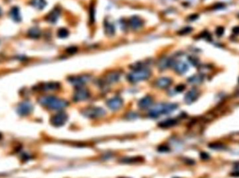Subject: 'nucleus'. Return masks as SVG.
<instances>
[{
  "label": "nucleus",
  "instance_id": "9b49d317",
  "mask_svg": "<svg viewBox=\"0 0 239 178\" xmlns=\"http://www.w3.org/2000/svg\"><path fill=\"white\" fill-rule=\"evenodd\" d=\"M199 97V92L196 89H192L188 91L185 96V102L187 104H192Z\"/></svg>",
  "mask_w": 239,
  "mask_h": 178
},
{
  "label": "nucleus",
  "instance_id": "f8f14e48",
  "mask_svg": "<svg viewBox=\"0 0 239 178\" xmlns=\"http://www.w3.org/2000/svg\"><path fill=\"white\" fill-rule=\"evenodd\" d=\"M173 66L174 67L175 72L178 74H180V75L185 73L188 70V65L187 63H185L184 61H181L174 62Z\"/></svg>",
  "mask_w": 239,
  "mask_h": 178
},
{
  "label": "nucleus",
  "instance_id": "4be33fe9",
  "mask_svg": "<svg viewBox=\"0 0 239 178\" xmlns=\"http://www.w3.org/2000/svg\"><path fill=\"white\" fill-rule=\"evenodd\" d=\"M188 81L190 83H192V84H198V83H201L202 81V78L200 75H194L192 77H190L189 80H188Z\"/></svg>",
  "mask_w": 239,
  "mask_h": 178
},
{
  "label": "nucleus",
  "instance_id": "9d476101",
  "mask_svg": "<svg viewBox=\"0 0 239 178\" xmlns=\"http://www.w3.org/2000/svg\"><path fill=\"white\" fill-rule=\"evenodd\" d=\"M129 23L132 29L138 30L143 27V22L141 17L139 16H132L129 19Z\"/></svg>",
  "mask_w": 239,
  "mask_h": 178
},
{
  "label": "nucleus",
  "instance_id": "f257e3e1",
  "mask_svg": "<svg viewBox=\"0 0 239 178\" xmlns=\"http://www.w3.org/2000/svg\"><path fill=\"white\" fill-rule=\"evenodd\" d=\"M178 105L174 103H162L155 106L151 111L149 115L151 118H156L161 114H168L172 113L177 109Z\"/></svg>",
  "mask_w": 239,
  "mask_h": 178
},
{
  "label": "nucleus",
  "instance_id": "6ab92c4d",
  "mask_svg": "<svg viewBox=\"0 0 239 178\" xmlns=\"http://www.w3.org/2000/svg\"><path fill=\"white\" fill-rule=\"evenodd\" d=\"M31 4L37 9L41 10L45 6L46 2L45 0H32Z\"/></svg>",
  "mask_w": 239,
  "mask_h": 178
},
{
  "label": "nucleus",
  "instance_id": "f704fd0d",
  "mask_svg": "<svg viewBox=\"0 0 239 178\" xmlns=\"http://www.w3.org/2000/svg\"><path fill=\"white\" fill-rule=\"evenodd\" d=\"M233 32L234 34H239V27H234L233 29Z\"/></svg>",
  "mask_w": 239,
  "mask_h": 178
},
{
  "label": "nucleus",
  "instance_id": "5701e85b",
  "mask_svg": "<svg viewBox=\"0 0 239 178\" xmlns=\"http://www.w3.org/2000/svg\"><path fill=\"white\" fill-rule=\"evenodd\" d=\"M69 31L65 28H61L57 32V35L60 39H65L69 35Z\"/></svg>",
  "mask_w": 239,
  "mask_h": 178
},
{
  "label": "nucleus",
  "instance_id": "423d86ee",
  "mask_svg": "<svg viewBox=\"0 0 239 178\" xmlns=\"http://www.w3.org/2000/svg\"><path fill=\"white\" fill-rule=\"evenodd\" d=\"M90 95V93L87 89L78 88L74 93L73 98L75 102H80L88 100Z\"/></svg>",
  "mask_w": 239,
  "mask_h": 178
},
{
  "label": "nucleus",
  "instance_id": "7ed1b4c3",
  "mask_svg": "<svg viewBox=\"0 0 239 178\" xmlns=\"http://www.w3.org/2000/svg\"><path fill=\"white\" fill-rule=\"evenodd\" d=\"M151 75V71L146 68L135 70L127 75L128 80L132 83H137L139 81L146 80Z\"/></svg>",
  "mask_w": 239,
  "mask_h": 178
},
{
  "label": "nucleus",
  "instance_id": "7c9ffc66",
  "mask_svg": "<svg viewBox=\"0 0 239 178\" xmlns=\"http://www.w3.org/2000/svg\"><path fill=\"white\" fill-rule=\"evenodd\" d=\"M200 157L203 160H207L210 158V156L208 154L206 153V152H202L200 154Z\"/></svg>",
  "mask_w": 239,
  "mask_h": 178
},
{
  "label": "nucleus",
  "instance_id": "c756f323",
  "mask_svg": "<svg viewBox=\"0 0 239 178\" xmlns=\"http://www.w3.org/2000/svg\"><path fill=\"white\" fill-rule=\"evenodd\" d=\"M224 32H225V29L223 27H218L216 29V34H217L218 36H221L222 35Z\"/></svg>",
  "mask_w": 239,
  "mask_h": 178
},
{
  "label": "nucleus",
  "instance_id": "2f4dec72",
  "mask_svg": "<svg viewBox=\"0 0 239 178\" xmlns=\"http://www.w3.org/2000/svg\"><path fill=\"white\" fill-rule=\"evenodd\" d=\"M185 85L180 84V85L176 86V88H175V90H176L178 92H182V91H183L185 90Z\"/></svg>",
  "mask_w": 239,
  "mask_h": 178
},
{
  "label": "nucleus",
  "instance_id": "4468645a",
  "mask_svg": "<svg viewBox=\"0 0 239 178\" xmlns=\"http://www.w3.org/2000/svg\"><path fill=\"white\" fill-rule=\"evenodd\" d=\"M104 32H105L106 34L108 35V36H112L115 34L116 32V28L114 24L111 22L109 20H105L104 24Z\"/></svg>",
  "mask_w": 239,
  "mask_h": 178
},
{
  "label": "nucleus",
  "instance_id": "0eeeda50",
  "mask_svg": "<svg viewBox=\"0 0 239 178\" xmlns=\"http://www.w3.org/2000/svg\"><path fill=\"white\" fill-rule=\"evenodd\" d=\"M67 115L64 112H60L53 116L52 118V124L55 127H61L64 125L67 121Z\"/></svg>",
  "mask_w": 239,
  "mask_h": 178
},
{
  "label": "nucleus",
  "instance_id": "a878e982",
  "mask_svg": "<svg viewBox=\"0 0 239 178\" xmlns=\"http://www.w3.org/2000/svg\"><path fill=\"white\" fill-rule=\"evenodd\" d=\"M95 8H94L93 5H91L90 6V22H94V20H95Z\"/></svg>",
  "mask_w": 239,
  "mask_h": 178
},
{
  "label": "nucleus",
  "instance_id": "2eb2a0df",
  "mask_svg": "<svg viewBox=\"0 0 239 178\" xmlns=\"http://www.w3.org/2000/svg\"><path fill=\"white\" fill-rule=\"evenodd\" d=\"M172 80L169 77H162L156 81V86L159 88H167L171 84Z\"/></svg>",
  "mask_w": 239,
  "mask_h": 178
},
{
  "label": "nucleus",
  "instance_id": "ddd939ff",
  "mask_svg": "<svg viewBox=\"0 0 239 178\" xmlns=\"http://www.w3.org/2000/svg\"><path fill=\"white\" fill-rule=\"evenodd\" d=\"M152 102H153V100L151 96L146 95L139 100L138 105L140 108L145 109L150 107L152 105Z\"/></svg>",
  "mask_w": 239,
  "mask_h": 178
},
{
  "label": "nucleus",
  "instance_id": "1a4fd4ad",
  "mask_svg": "<svg viewBox=\"0 0 239 178\" xmlns=\"http://www.w3.org/2000/svg\"><path fill=\"white\" fill-rule=\"evenodd\" d=\"M174 61L167 57H162L159 58L158 61V68L161 70H164L169 68L170 66H173Z\"/></svg>",
  "mask_w": 239,
  "mask_h": 178
},
{
  "label": "nucleus",
  "instance_id": "c85d7f7f",
  "mask_svg": "<svg viewBox=\"0 0 239 178\" xmlns=\"http://www.w3.org/2000/svg\"><path fill=\"white\" fill-rule=\"evenodd\" d=\"M67 52L69 53V54H74V53H76V52H77V47H73V46L69 47L68 49L67 50Z\"/></svg>",
  "mask_w": 239,
  "mask_h": 178
},
{
  "label": "nucleus",
  "instance_id": "72a5a7b5",
  "mask_svg": "<svg viewBox=\"0 0 239 178\" xmlns=\"http://www.w3.org/2000/svg\"><path fill=\"white\" fill-rule=\"evenodd\" d=\"M210 147H212V148H214V149H220L222 147V146H221V145H219V144H212V146H210Z\"/></svg>",
  "mask_w": 239,
  "mask_h": 178
},
{
  "label": "nucleus",
  "instance_id": "20e7f679",
  "mask_svg": "<svg viewBox=\"0 0 239 178\" xmlns=\"http://www.w3.org/2000/svg\"><path fill=\"white\" fill-rule=\"evenodd\" d=\"M84 116L90 118H99L105 116L106 111L104 109L101 107H96V106H90L85 108L82 111Z\"/></svg>",
  "mask_w": 239,
  "mask_h": 178
},
{
  "label": "nucleus",
  "instance_id": "393cba45",
  "mask_svg": "<svg viewBox=\"0 0 239 178\" xmlns=\"http://www.w3.org/2000/svg\"><path fill=\"white\" fill-rule=\"evenodd\" d=\"M143 159V158H141V157H131V158H130V157H128V158L124 159L123 160V161L124 163H129V164H130V163H136V162H138V161H141Z\"/></svg>",
  "mask_w": 239,
  "mask_h": 178
},
{
  "label": "nucleus",
  "instance_id": "cd10ccee",
  "mask_svg": "<svg viewBox=\"0 0 239 178\" xmlns=\"http://www.w3.org/2000/svg\"><path fill=\"white\" fill-rule=\"evenodd\" d=\"M189 61H190V62L194 65H197L198 63H199V60H198V58L194 57H189Z\"/></svg>",
  "mask_w": 239,
  "mask_h": 178
},
{
  "label": "nucleus",
  "instance_id": "a211bd4d",
  "mask_svg": "<svg viewBox=\"0 0 239 178\" xmlns=\"http://www.w3.org/2000/svg\"><path fill=\"white\" fill-rule=\"evenodd\" d=\"M175 124H176V121L175 119H168V120L161 122L158 125L162 128H169L175 125Z\"/></svg>",
  "mask_w": 239,
  "mask_h": 178
},
{
  "label": "nucleus",
  "instance_id": "f03ea898",
  "mask_svg": "<svg viewBox=\"0 0 239 178\" xmlns=\"http://www.w3.org/2000/svg\"><path fill=\"white\" fill-rule=\"evenodd\" d=\"M41 103L52 109H62L67 107L68 102L66 100H60L53 96H46L41 99Z\"/></svg>",
  "mask_w": 239,
  "mask_h": 178
},
{
  "label": "nucleus",
  "instance_id": "473e14b6",
  "mask_svg": "<svg viewBox=\"0 0 239 178\" xmlns=\"http://www.w3.org/2000/svg\"><path fill=\"white\" fill-rule=\"evenodd\" d=\"M159 150L160 152H167L169 150V148L166 146H162L159 147Z\"/></svg>",
  "mask_w": 239,
  "mask_h": 178
},
{
  "label": "nucleus",
  "instance_id": "6e6552de",
  "mask_svg": "<svg viewBox=\"0 0 239 178\" xmlns=\"http://www.w3.org/2000/svg\"><path fill=\"white\" fill-rule=\"evenodd\" d=\"M107 105L111 110L117 111L120 109L123 105V99L120 97H114L107 102Z\"/></svg>",
  "mask_w": 239,
  "mask_h": 178
},
{
  "label": "nucleus",
  "instance_id": "dca6fc26",
  "mask_svg": "<svg viewBox=\"0 0 239 178\" xmlns=\"http://www.w3.org/2000/svg\"><path fill=\"white\" fill-rule=\"evenodd\" d=\"M60 15V11L58 8H55L48 15L47 20L50 23H55L57 21Z\"/></svg>",
  "mask_w": 239,
  "mask_h": 178
},
{
  "label": "nucleus",
  "instance_id": "412c9836",
  "mask_svg": "<svg viewBox=\"0 0 239 178\" xmlns=\"http://www.w3.org/2000/svg\"><path fill=\"white\" fill-rule=\"evenodd\" d=\"M10 16L16 22H19L20 21V20H21L20 11L17 7H14V8L11 9V12H10Z\"/></svg>",
  "mask_w": 239,
  "mask_h": 178
},
{
  "label": "nucleus",
  "instance_id": "c9c22d12",
  "mask_svg": "<svg viewBox=\"0 0 239 178\" xmlns=\"http://www.w3.org/2000/svg\"><path fill=\"white\" fill-rule=\"evenodd\" d=\"M1 15H2V10L0 9V16H1Z\"/></svg>",
  "mask_w": 239,
  "mask_h": 178
},
{
  "label": "nucleus",
  "instance_id": "39448f33",
  "mask_svg": "<svg viewBox=\"0 0 239 178\" xmlns=\"http://www.w3.org/2000/svg\"><path fill=\"white\" fill-rule=\"evenodd\" d=\"M90 80V77L88 75H81V76H76L69 79V81L72 85L76 86V87H81V86L85 84Z\"/></svg>",
  "mask_w": 239,
  "mask_h": 178
},
{
  "label": "nucleus",
  "instance_id": "b1692460",
  "mask_svg": "<svg viewBox=\"0 0 239 178\" xmlns=\"http://www.w3.org/2000/svg\"><path fill=\"white\" fill-rule=\"evenodd\" d=\"M60 87V84L58 83H48L44 86L45 90H56Z\"/></svg>",
  "mask_w": 239,
  "mask_h": 178
},
{
  "label": "nucleus",
  "instance_id": "aec40b11",
  "mask_svg": "<svg viewBox=\"0 0 239 178\" xmlns=\"http://www.w3.org/2000/svg\"><path fill=\"white\" fill-rule=\"evenodd\" d=\"M41 34V31L38 28L36 27L32 28V29H30L29 32H28V35H29L30 38H32V39H38V38L40 37Z\"/></svg>",
  "mask_w": 239,
  "mask_h": 178
},
{
  "label": "nucleus",
  "instance_id": "f3484780",
  "mask_svg": "<svg viewBox=\"0 0 239 178\" xmlns=\"http://www.w3.org/2000/svg\"><path fill=\"white\" fill-rule=\"evenodd\" d=\"M120 74L117 72H113L106 75L105 80L106 83H113L117 82L120 80Z\"/></svg>",
  "mask_w": 239,
  "mask_h": 178
},
{
  "label": "nucleus",
  "instance_id": "bb28decb",
  "mask_svg": "<svg viewBox=\"0 0 239 178\" xmlns=\"http://www.w3.org/2000/svg\"><path fill=\"white\" fill-rule=\"evenodd\" d=\"M192 31V29L191 27H185L184 29H182V30H180L179 34H189V33H190Z\"/></svg>",
  "mask_w": 239,
  "mask_h": 178
}]
</instances>
